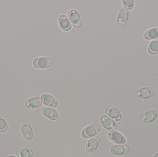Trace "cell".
Masks as SVG:
<instances>
[{"mask_svg": "<svg viewBox=\"0 0 158 157\" xmlns=\"http://www.w3.org/2000/svg\"><path fill=\"white\" fill-rule=\"evenodd\" d=\"M54 61L50 57L41 56L37 57L33 60L32 65L34 67L38 69H45L52 66Z\"/></svg>", "mask_w": 158, "mask_h": 157, "instance_id": "1", "label": "cell"}, {"mask_svg": "<svg viewBox=\"0 0 158 157\" xmlns=\"http://www.w3.org/2000/svg\"><path fill=\"white\" fill-rule=\"evenodd\" d=\"M100 131V125L94 123L86 126L82 131L81 136L84 139H88L96 136Z\"/></svg>", "mask_w": 158, "mask_h": 157, "instance_id": "2", "label": "cell"}, {"mask_svg": "<svg viewBox=\"0 0 158 157\" xmlns=\"http://www.w3.org/2000/svg\"><path fill=\"white\" fill-rule=\"evenodd\" d=\"M20 131L25 140L30 141L33 139L34 132L29 123L27 121L22 122L20 124Z\"/></svg>", "mask_w": 158, "mask_h": 157, "instance_id": "3", "label": "cell"}, {"mask_svg": "<svg viewBox=\"0 0 158 157\" xmlns=\"http://www.w3.org/2000/svg\"><path fill=\"white\" fill-rule=\"evenodd\" d=\"M68 17L73 27L79 29L81 26L82 21L81 15L77 10L76 9L69 10L68 14Z\"/></svg>", "mask_w": 158, "mask_h": 157, "instance_id": "4", "label": "cell"}, {"mask_svg": "<svg viewBox=\"0 0 158 157\" xmlns=\"http://www.w3.org/2000/svg\"><path fill=\"white\" fill-rule=\"evenodd\" d=\"M157 112L155 110H150L143 112L140 115L139 121L144 124H147L153 122L158 118Z\"/></svg>", "mask_w": 158, "mask_h": 157, "instance_id": "5", "label": "cell"}, {"mask_svg": "<svg viewBox=\"0 0 158 157\" xmlns=\"http://www.w3.org/2000/svg\"><path fill=\"white\" fill-rule=\"evenodd\" d=\"M108 137L110 141L116 144H124L127 142L125 136L117 131H110L108 133Z\"/></svg>", "mask_w": 158, "mask_h": 157, "instance_id": "6", "label": "cell"}, {"mask_svg": "<svg viewBox=\"0 0 158 157\" xmlns=\"http://www.w3.org/2000/svg\"><path fill=\"white\" fill-rule=\"evenodd\" d=\"M129 16L130 12L129 10L124 7L121 8L119 11L116 19L117 25L120 27H124L128 22Z\"/></svg>", "mask_w": 158, "mask_h": 157, "instance_id": "7", "label": "cell"}, {"mask_svg": "<svg viewBox=\"0 0 158 157\" xmlns=\"http://www.w3.org/2000/svg\"><path fill=\"white\" fill-rule=\"evenodd\" d=\"M100 122L103 127L109 131H115L117 128L116 122L106 115H103L100 118Z\"/></svg>", "mask_w": 158, "mask_h": 157, "instance_id": "8", "label": "cell"}, {"mask_svg": "<svg viewBox=\"0 0 158 157\" xmlns=\"http://www.w3.org/2000/svg\"><path fill=\"white\" fill-rule=\"evenodd\" d=\"M155 94V90L150 87L142 88L137 89L135 92V96L140 100L147 99L152 97Z\"/></svg>", "mask_w": 158, "mask_h": 157, "instance_id": "9", "label": "cell"}, {"mask_svg": "<svg viewBox=\"0 0 158 157\" xmlns=\"http://www.w3.org/2000/svg\"><path fill=\"white\" fill-rule=\"evenodd\" d=\"M42 102L47 107L56 108L58 106V100L50 94L45 93L43 94L41 96Z\"/></svg>", "mask_w": 158, "mask_h": 157, "instance_id": "10", "label": "cell"}, {"mask_svg": "<svg viewBox=\"0 0 158 157\" xmlns=\"http://www.w3.org/2000/svg\"><path fill=\"white\" fill-rule=\"evenodd\" d=\"M58 25L63 31L68 32L72 29V25L66 15L61 14L57 18Z\"/></svg>", "mask_w": 158, "mask_h": 157, "instance_id": "11", "label": "cell"}, {"mask_svg": "<svg viewBox=\"0 0 158 157\" xmlns=\"http://www.w3.org/2000/svg\"><path fill=\"white\" fill-rule=\"evenodd\" d=\"M105 112L108 117L115 121H119L122 118V114L121 112L113 106L107 107L105 109Z\"/></svg>", "mask_w": 158, "mask_h": 157, "instance_id": "12", "label": "cell"}, {"mask_svg": "<svg viewBox=\"0 0 158 157\" xmlns=\"http://www.w3.org/2000/svg\"><path fill=\"white\" fill-rule=\"evenodd\" d=\"M43 115L49 120L55 121L59 119V113L54 108L44 107L42 108Z\"/></svg>", "mask_w": 158, "mask_h": 157, "instance_id": "13", "label": "cell"}, {"mask_svg": "<svg viewBox=\"0 0 158 157\" xmlns=\"http://www.w3.org/2000/svg\"><path fill=\"white\" fill-rule=\"evenodd\" d=\"M129 147L127 144H117L112 146L110 149V153L113 155L120 156L128 153Z\"/></svg>", "mask_w": 158, "mask_h": 157, "instance_id": "14", "label": "cell"}, {"mask_svg": "<svg viewBox=\"0 0 158 157\" xmlns=\"http://www.w3.org/2000/svg\"><path fill=\"white\" fill-rule=\"evenodd\" d=\"M100 137L95 136L90 138L85 146V150L88 153H92L96 150L100 143Z\"/></svg>", "mask_w": 158, "mask_h": 157, "instance_id": "15", "label": "cell"}, {"mask_svg": "<svg viewBox=\"0 0 158 157\" xmlns=\"http://www.w3.org/2000/svg\"><path fill=\"white\" fill-rule=\"evenodd\" d=\"M42 104L40 97L33 96L28 99L26 101V107L29 109H35L40 108Z\"/></svg>", "mask_w": 158, "mask_h": 157, "instance_id": "16", "label": "cell"}, {"mask_svg": "<svg viewBox=\"0 0 158 157\" xmlns=\"http://www.w3.org/2000/svg\"><path fill=\"white\" fill-rule=\"evenodd\" d=\"M144 37L147 40H151L158 38V28H153L148 29L145 32Z\"/></svg>", "mask_w": 158, "mask_h": 157, "instance_id": "17", "label": "cell"}, {"mask_svg": "<svg viewBox=\"0 0 158 157\" xmlns=\"http://www.w3.org/2000/svg\"><path fill=\"white\" fill-rule=\"evenodd\" d=\"M15 155L17 157H32L34 155V151L31 148H21L16 152Z\"/></svg>", "mask_w": 158, "mask_h": 157, "instance_id": "18", "label": "cell"}, {"mask_svg": "<svg viewBox=\"0 0 158 157\" xmlns=\"http://www.w3.org/2000/svg\"><path fill=\"white\" fill-rule=\"evenodd\" d=\"M148 52L151 55L158 53V38L152 41L148 47Z\"/></svg>", "mask_w": 158, "mask_h": 157, "instance_id": "19", "label": "cell"}, {"mask_svg": "<svg viewBox=\"0 0 158 157\" xmlns=\"http://www.w3.org/2000/svg\"><path fill=\"white\" fill-rule=\"evenodd\" d=\"M8 125L5 120L0 115V133H4L7 131Z\"/></svg>", "mask_w": 158, "mask_h": 157, "instance_id": "20", "label": "cell"}, {"mask_svg": "<svg viewBox=\"0 0 158 157\" xmlns=\"http://www.w3.org/2000/svg\"><path fill=\"white\" fill-rule=\"evenodd\" d=\"M122 4L123 7L127 10H131L134 7V1L133 0H123Z\"/></svg>", "mask_w": 158, "mask_h": 157, "instance_id": "21", "label": "cell"}, {"mask_svg": "<svg viewBox=\"0 0 158 157\" xmlns=\"http://www.w3.org/2000/svg\"><path fill=\"white\" fill-rule=\"evenodd\" d=\"M7 157H17L16 156L14 155H10L8 156Z\"/></svg>", "mask_w": 158, "mask_h": 157, "instance_id": "22", "label": "cell"}, {"mask_svg": "<svg viewBox=\"0 0 158 157\" xmlns=\"http://www.w3.org/2000/svg\"><path fill=\"white\" fill-rule=\"evenodd\" d=\"M153 157H158V152L156 154H155Z\"/></svg>", "mask_w": 158, "mask_h": 157, "instance_id": "23", "label": "cell"}]
</instances>
